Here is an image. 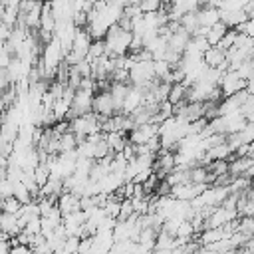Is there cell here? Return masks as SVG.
<instances>
[{"mask_svg": "<svg viewBox=\"0 0 254 254\" xmlns=\"http://www.w3.org/2000/svg\"><path fill=\"white\" fill-rule=\"evenodd\" d=\"M103 40H105V46H107V56H111V58H123V56H127L131 52L133 32L131 30H125L119 24H115L107 32V36Z\"/></svg>", "mask_w": 254, "mask_h": 254, "instance_id": "cell-1", "label": "cell"}, {"mask_svg": "<svg viewBox=\"0 0 254 254\" xmlns=\"http://www.w3.org/2000/svg\"><path fill=\"white\" fill-rule=\"evenodd\" d=\"M157 75H155V64L153 60L147 62H133L131 69H129V83L141 89H151L157 83Z\"/></svg>", "mask_w": 254, "mask_h": 254, "instance_id": "cell-2", "label": "cell"}, {"mask_svg": "<svg viewBox=\"0 0 254 254\" xmlns=\"http://www.w3.org/2000/svg\"><path fill=\"white\" fill-rule=\"evenodd\" d=\"M69 131L77 135V139H85L89 135L101 133V117L97 113H87V115H79L75 119L69 121Z\"/></svg>", "mask_w": 254, "mask_h": 254, "instance_id": "cell-3", "label": "cell"}, {"mask_svg": "<svg viewBox=\"0 0 254 254\" xmlns=\"http://www.w3.org/2000/svg\"><path fill=\"white\" fill-rule=\"evenodd\" d=\"M93 99H95V91H87V89H75L73 101H71V111L67 115V121L79 117V115H87L93 113Z\"/></svg>", "mask_w": 254, "mask_h": 254, "instance_id": "cell-4", "label": "cell"}, {"mask_svg": "<svg viewBox=\"0 0 254 254\" xmlns=\"http://www.w3.org/2000/svg\"><path fill=\"white\" fill-rule=\"evenodd\" d=\"M200 8V0H171L169 6H165L169 22H181L185 16L194 14Z\"/></svg>", "mask_w": 254, "mask_h": 254, "instance_id": "cell-5", "label": "cell"}, {"mask_svg": "<svg viewBox=\"0 0 254 254\" xmlns=\"http://www.w3.org/2000/svg\"><path fill=\"white\" fill-rule=\"evenodd\" d=\"M246 85H248V81L242 79V77L238 75V71L226 69L224 75H222V79H220V85H218V87H220V91H222L224 97H230V95H236V93H240L242 89H246Z\"/></svg>", "mask_w": 254, "mask_h": 254, "instance_id": "cell-6", "label": "cell"}, {"mask_svg": "<svg viewBox=\"0 0 254 254\" xmlns=\"http://www.w3.org/2000/svg\"><path fill=\"white\" fill-rule=\"evenodd\" d=\"M127 137H129V143H133V145H145V143H149L151 139L159 137V125H155V123L135 125V127L127 133Z\"/></svg>", "mask_w": 254, "mask_h": 254, "instance_id": "cell-7", "label": "cell"}, {"mask_svg": "<svg viewBox=\"0 0 254 254\" xmlns=\"http://www.w3.org/2000/svg\"><path fill=\"white\" fill-rule=\"evenodd\" d=\"M115 111L117 109L111 91H97L93 99V113H97L99 117H113Z\"/></svg>", "mask_w": 254, "mask_h": 254, "instance_id": "cell-8", "label": "cell"}, {"mask_svg": "<svg viewBox=\"0 0 254 254\" xmlns=\"http://www.w3.org/2000/svg\"><path fill=\"white\" fill-rule=\"evenodd\" d=\"M143 105H145V89L131 85V89H129V93H127V99H125V103H123V111H121V113L133 115V113H135L137 109H141Z\"/></svg>", "mask_w": 254, "mask_h": 254, "instance_id": "cell-9", "label": "cell"}, {"mask_svg": "<svg viewBox=\"0 0 254 254\" xmlns=\"http://www.w3.org/2000/svg\"><path fill=\"white\" fill-rule=\"evenodd\" d=\"M204 64L208 67H218V69H228V60H226V50L220 46H210L204 52Z\"/></svg>", "mask_w": 254, "mask_h": 254, "instance_id": "cell-10", "label": "cell"}, {"mask_svg": "<svg viewBox=\"0 0 254 254\" xmlns=\"http://www.w3.org/2000/svg\"><path fill=\"white\" fill-rule=\"evenodd\" d=\"M58 206H60V210H62L64 216H67L71 212H77V210H81V196L65 190V192H62L58 196Z\"/></svg>", "mask_w": 254, "mask_h": 254, "instance_id": "cell-11", "label": "cell"}, {"mask_svg": "<svg viewBox=\"0 0 254 254\" xmlns=\"http://www.w3.org/2000/svg\"><path fill=\"white\" fill-rule=\"evenodd\" d=\"M196 18H198V24L200 28H212L214 24L220 22V10L216 6H200L196 10Z\"/></svg>", "mask_w": 254, "mask_h": 254, "instance_id": "cell-12", "label": "cell"}, {"mask_svg": "<svg viewBox=\"0 0 254 254\" xmlns=\"http://www.w3.org/2000/svg\"><path fill=\"white\" fill-rule=\"evenodd\" d=\"M0 226H2V234H8L10 238H16L22 232V226L18 222V216L16 214H10V212H2Z\"/></svg>", "mask_w": 254, "mask_h": 254, "instance_id": "cell-13", "label": "cell"}, {"mask_svg": "<svg viewBox=\"0 0 254 254\" xmlns=\"http://www.w3.org/2000/svg\"><path fill=\"white\" fill-rule=\"evenodd\" d=\"M131 89V83H119V81H111V95H113V101H115V109L121 113L123 111V103L127 99V93Z\"/></svg>", "mask_w": 254, "mask_h": 254, "instance_id": "cell-14", "label": "cell"}, {"mask_svg": "<svg viewBox=\"0 0 254 254\" xmlns=\"http://www.w3.org/2000/svg\"><path fill=\"white\" fill-rule=\"evenodd\" d=\"M105 141L113 153H123L129 143V137H125V133L121 131H111V133H105Z\"/></svg>", "mask_w": 254, "mask_h": 254, "instance_id": "cell-15", "label": "cell"}, {"mask_svg": "<svg viewBox=\"0 0 254 254\" xmlns=\"http://www.w3.org/2000/svg\"><path fill=\"white\" fill-rule=\"evenodd\" d=\"M157 236H159V230H155L151 226H145L141 230V236H139V246L145 248V250H155L157 248Z\"/></svg>", "mask_w": 254, "mask_h": 254, "instance_id": "cell-16", "label": "cell"}, {"mask_svg": "<svg viewBox=\"0 0 254 254\" xmlns=\"http://www.w3.org/2000/svg\"><path fill=\"white\" fill-rule=\"evenodd\" d=\"M228 30H230V28H228L224 22H218V24H214L212 28H208V30H206V36H204V38L208 40V44H210V46H218V44L222 42L224 34H226Z\"/></svg>", "mask_w": 254, "mask_h": 254, "instance_id": "cell-17", "label": "cell"}, {"mask_svg": "<svg viewBox=\"0 0 254 254\" xmlns=\"http://www.w3.org/2000/svg\"><path fill=\"white\" fill-rule=\"evenodd\" d=\"M187 93H189V85H185L183 81H181V83H173L171 93H169V101L177 107L179 103L187 101Z\"/></svg>", "mask_w": 254, "mask_h": 254, "instance_id": "cell-18", "label": "cell"}, {"mask_svg": "<svg viewBox=\"0 0 254 254\" xmlns=\"http://www.w3.org/2000/svg\"><path fill=\"white\" fill-rule=\"evenodd\" d=\"M137 248H139V242L135 240H115L109 254H135Z\"/></svg>", "mask_w": 254, "mask_h": 254, "instance_id": "cell-19", "label": "cell"}, {"mask_svg": "<svg viewBox=\"0 0 254 254\" xmlns=\"http://www.w3.org/2000/svg\"><path fill=\"white\" fill-rule=\"evenodd\" d=\"M103 56H107V46H105V40H93V44H91V48H89V54H87V62H97L99 58H103Z\"/></svg>", "mask_w": 254, "mask_h": 254, "instance_id": "cell-20", "label": "cell"}, {"mask_svg": "<svg viewBox=\"0 0 254 254\" xmlns=\"http://www.w3.org/2000/svg\"><path fill=\"white\" fill-rule=\"evenodd\" d=\"M175 248H177V238L171 236L169 232L161 230L157 236V248L155 250H175Z\"/></svg>", "mask_w": 254, "mask_h": 254, "instance_id": "cell-21", "label": "cell"}, {"mask_svg": "<svg viewBox=\"0 0 254 254\" xmlns=\"http://www.w3.org/2000/svg\"><path fill=\"white\" fill-rule=\"evenodd\" d=\"M22 202L16 198V196H8V198H2V212H10V214H18L22 210Z\"/></svg>", "mask_w": 254, "mask_h": 254, "instance_id": "cell-22", "label": "cell"}, {"mask_svg": "<svg viewBox=\"0 0 254 254\" xmlns=\"http://www.w3.org/2000/svg\"><path fill=\"white\" fill-rule=\"evenodd\" d=\"M236 40H238V30H234V28H230L226 34H224V38H222V42L218 44L222 50H230V48H234V44H236Z\"/></svg>", "mask_w": 254, "mask_h": 254, "instance_id": "cell-23", "label": "cell"}, {"mask_svg": "<svg viewBox=\"0 0 254 254\" xmlns=\"http://www.w3.org/2000/svg\"><path fill=\"white\" fill-rule=\"evenodd\" d=\"M194 226H192V222L190 220H185L181 226H179V232H177V238H185V240H192V236H194Z\"/></svg>", "mask_w": 254, "mask_h": 254, "instance_id": "cell-24", "label": "cell"}, {"mask_svg": "<svg viewBox=\"0 0 254 254\" xmlns=\"http://www.w3.org/2000/svg\"><path fill=\"white\" fill-rule=\"evenodd\" d=\"M163 8H165L163 0H143V2H141V10H143V14L159 12V10H163Z\"/></svg>", "mask_w": 254, "mask_h": 254, "instance_id": "cell-25", "label": "cell"}, {"mask_svg": "<svg viewBox=\"0 0 254 254\" xmlns=\"http://www.w3.org/2000/svg\"><path fill=\"white\" fill-rule=\"evenodd\" d=\"M79 244H81V238L79 236H67L65 242H64V250L65 252H71V254H77Z\"/></svg>", "mask_w": 254, "mask_h": 254, "instance_id": "cell-26", "label": "cell"}, {"mask_svg": "<svg viewBox=\"0 0 254 254\" xmlns=\"http://www.w3.org/2000/svg\"><path fill=\"white\" fill-rule=\"evenodd\" d=\"M238 32H240V34H246V36H250V38H254V18H250L246 24H242V26L238 28Z\"/></svg>", "mask_w": 254, "mask_h": 254, "instance_id": "cell-27", "label": "cell"}, {"mask_svg": "<svg viewBox=\"0 0 254 254\" xmlns=\"http://www.w3.org/2000/svg\"><path fill=\"white\" fill-rule=\"evenodd\" d=\"M135 254H153V250H145V248H141V246H139V248L135 250Z\"/></svg>", "mask_w": 254, "mask_h": 254, "instance_id": "cell-28", "label": "cell"}, {"mask_svg": "<svg viewBox=\"0 0 254 254\" xmlns=\"http://www.w3.org/2000/svg\"><path fill=\"white\" fill-rule=\"evenodd\" d=\"M89 2H91V4L95 6V4H101V2H105V0H89Z\"/></svg>", "mask_w": 254, "mask_h": 254, "instance_id": "cell-29", "label": "cell"}, {"mask_svg": "<svg viewBox=\"0 0 254 254\" xmlns=\"http://www.w3.org/2000/svg\"><path fill=\"white\" fill-rule=\"evenodd\" d=\"M34 2H44V0H34Z\"/></svg>", "mask_w": 254, "mask_h": 254, "instance_id": "cell-30", "label": "cell"}]
</instances>
